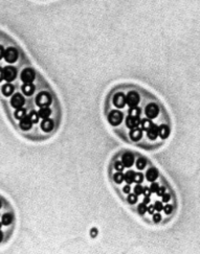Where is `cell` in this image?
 Returning <instances> with one entry per match:
<instances>
[{"label":"cell","instance_id":"681fc988","mask_svg":"<svg viewBox=\"0 0 200 254\" xmlns=\"http://www.w3.org/2000/svg\"><path fill=\"white\" fill-rule=\"evenodd\" d=\"M0 207H1V203H0Z\"/></svg>","mask_w":200,"mask_h":254},{"label":"cell","instance_id":"7bdbcfd3","mask_svg":"<svg viewBox=\"0 0 200 254\" xmlns=\"http://www.w3.org/2000/svg\"><path fill=\"white\" fill-rule=\"evenodd\" d=\"M124 192H126V194L130 192V186H129V185H126V186L124 187Z\"/></svg>","mask_w":200,"mask_h":254},{"label":"cell","instance_id":"9c48e42d","mask_svg":"<svg viewBox=\"0 0 200 254\" xmlns=\"http://www.w3.org/2000/svg\"><path fill=\"white\" fill-rule=\"evenodd\" d=\"M10 105H12V107L16 108V109L22 108V106L24 105V97L20 93H16L12 97V99H10Z\"/></svg>","mask_w":200,"mask_h":254},{"label":"cell","instance_id":"4dcf8cb0","mask_svg":"<svg viewBox=\"0 0 200 254\" xmlns=\"http://www.w3.org/2000/svg\"><path fill=\"white\" fill-rule=\"evenodd\" d=\"M143 192H144V188H143V186H141L139 184L136 185L135 187H134V194H136V195H141L143 194Z\"/></svg>","mask_w":200,"mask_h":254},{"label":"cell","instance_id":"cb8c5ba5","mask_svg":"<svg viewBox=\"0 0 200 254\" xmlns=\"http://www.w3.org/2000/svg\"><path fill=\"white\" fill-rule=\"evenodd\" d=\"M139 125H141V130H143V131H147V130H148L150 127H151V125H152V123L151 121H150L149 119H147V118H145V119H143V120H141V123H139Z\"/></svg>","mask_w":200,"mask_h":254},{"label":"cell","instance_id":"e0dca14e","mask_svg":"<svg viewBox=\"0 0 200 254\" xmlns=\"http://www.w3.org/2000/svg\"><path fill=\"white\" fill-rule=\"evenodd\" d=\"M146 176H147V179H148L149 181H155V180L158 178V171H157L156 168L151 167L148 171H147Z\"/></svg>","mask_w":200,"mask_h":254},{"label":"cell","instance_id":"836d02e7","mask_svg":"<svg viewBox=\"0 0 200 254\" xmlns=\"http://www.w3.org/2000/svg\"><path fill=\"white\" fill-rule=\"evenodd\" d=\"M159 188V184L158 183H152L151 184V187H150V190H151L152 192H156L157 190Z\"/></svg>","mask_w":200,"mask_h":254},{"label":"cell","instance_id":"60d3db41","mask_svg":"<svg viewBox=\"0 0 200 254\" xmlns=\"http://www.w3.org/2000/svg\"><path fill=\"white\" fill-rule=\"evenodd\" d=\"M143 194H144L145 196H146V197H149V196L151 195V190H150L149 188H147V187H146V188H144Z\"/></svg>","mask_w":200,"mask_h":254},{"label":"cell","instance_id":"f546056e","mask_svg":"<svg viewBox=\"0 0 200 254\" xmlns=\"http://www.w3.org/2000/svg\"><path fill=\"white\" fill-rule=\"evenodd\" d=\"M143 180H144V176H143V174H141V173H137V174H135V176H134V182L135 183H141L143 182Z\"/></svg>","mask_w":200,"mask_h":254},{"label":"cell","instance_id":"484cf974","mask_svg":"<svg viewBox=\"0 0 200 254\" xmlns=\"http://www.w3.org/2000/svg\"><path fill=\"white\" fill-rule=\"evenodd\" d=\"M141 113V109L138 107H131L129 109V115H133V116H139Z\"/></svg>","mask_w":200,"mask_h":254},{"label":"cell","instance_id":"30bf717a","mask_svg":"<svg viewBox=\"0 0 200 254\" xmlns=\"http://www.w3.org/2000/svg\"><path fill=\"white\" fill-rule=\"evenodd\" d=\"M141 123V118L139 116H133V115H129L126 119V126L130 129H134L137 128Z\"/></svg>","mask_w":200,"mask_h":254},{"label":"cell","instance_id":"52a82bcc","mask_svg":"<svg viewBox=\"0 0 200 254\" xmlns=\"http://www.w3.org/2000/svg\"><path fill=\"white\" fill-rule=\"evenodd\" d=\"M16 75H17V71L12 66H7L3 69V79L7 83L14 81L16 79Z\"/></svg>","mask_w":200,"mask_h":254},{"label":"cell","instance_id":"ab89813d","mask_svg":"<svg viewBox=\"0 0 200 254\" xmlns=\"http://www.w3.org/2000/svg\"><path fill=\"white\" fill-rule=\"evenodd\" d=\"M4 51H5V49L3 48V46H2V45H0V60H1L2 58L4 57Z\"/></svg>","mask_w":200,"mask_h":254},{"label":"cell","instance_id":"b9f144b4","mask_svg":"<svg viewBox=\"0 0 200 254\" xmlns=\"http://www.w3.org/2000/svg\"><path fill=\"white\" fill-rule=\"evenodd\" d=\"M154 210H155V208H154V206H149L148 207V211H149V213L150 214H152V213H154Z\"/></svg>","mask_w":200,"mask_h":254},{"label":"cell","instance_id":"3957f363","mask_svg":"<svg viewBox=\"0 0 200 254\" xmlns=\"http://www.w3.org/2000/svg\"><path fill=\"white\" fill-rule=\"evenodd\" d=\"M139 103V95L137 92L135 91H130L126 95V104L129 107H136Z\"/></svg>","mask_w":200,"mask_h":254},{"label":"cell","instance_id":"4316f807","mask_svg":"<svg viewBox=\"0 0 200 254\" xmlns=\"http://www.w3.org/2000/svg\"><path fill=\"white\" fill-rule=\"evenodd\" d=\"M28 117L31 118V120L33 121V123H38V120H39V114H38V112H36V111H31V112L30 113V115H28Z\"/></svg>","mask_w":200,"mask_h":254},{"label":"cell","instance_id":"83f0119b","mask_svg":"<svg viewBox=\"0 0 200 254\" xmlns=\"http://www.w3.org/2000/svg\"><path fill=\"white\" fill-rule=\"evenodd\" d=\"M113 180H114L115 183L120 184L124 181V175L122 173H116L113 176Z\"/></svg>","mask_w":200,"mask_h":254},{"label":"cell","instance_id":"ba28073f","mask_svg":"<svg viewBox=\"0 0 200 254\" xmlns=\"http://www.w3.org/2000/svg\"><path fill=\"white\" fill-rule=\"evenodd\" d=\"M113 105L116 108H124L126 105V95L123 92H117L113 96Z\"/></svg>","mask_w":200,"mask_h":254},{"label":"cell","instance_id":"ac0fdd59","mask_svg":"<svg viewBox=\"0 0 200 254\" xmlns=\"http://www.w3.org/2000/svg\"><path fill=\"white\" fill-rule=\"evenodd\" d=\"M169 134H170V129H169V127L165 126V125H162V126L159 127L158 135H159L160 138L165 139L168 136H169Z\"/></svg>","mask_w":200,"mask_h":254},{"label":"cell","instance_id":"7402d4cb","mask_svg":"<svg viewBox=\"0 0 200 254\" xmlns=\"http://www.w3.org/2000/svg\"><path fill=\"white\" fill-rule=\"evenodd\" d=\"M14 115H15L16 119H22L23 117L26 116V110L23 109V108H19V109H17L15 111Z\"/></svg>","mask_w":200,"mask_h":254},{"label":"cell","instance_id":"f1b7e54d","mask_svg":"<svg viewBox=\"0 0 200 254\" xmlns=\"http://www.w3.org/2000/svg\"><path fill=\"white\" fill-rule=\"evenodd\" d=\"M127 201L130 204H135L136 202H137V195L136 194H129L128 198H127Z\"/></svg>","mask_w":200,"mask_h":254},{"label":"cell","instance_id":"7dc6e473","mask_svg":"<svg viewBox=\"0 0 200 254\" xmlns=\"http://www.w3.org/2000/svg\"><path fill=\"white\" fill-rule=\"evenodd\" d=\"M2 240V233H1V231H0V242Z\"/></svg>","mask_w":200,"mask_h":254},{"label":"cell","instance_id":"ffe728a7","mask_svg":"<svg viewBox=\"0 0 200 254\" xmlns=\"http://www.w3.org/2000/svg\"><path fill=\"white\" fill-rule=\"evenodd\" d=\"M51 111L48 107H42L41 109L39 110L38 114H39V117L40 118L45 119V118H48V116L51 115Z\"/></svg>","mask_w":200,"mask_h":254},{"label":"cell","instance_id":"f6af8a7d","mask_svg":"<svg viewBox=\"0 0 200 254\" xmlns=\"http://www.w3.org/2000/svg\"><path fill=\"white\" fill-rule=\"evenodd\" d=\"M149 202H150V198H149V197H146V198H145V200H144V203H145V204H148Z\"/></svg>","mask_w":200,"mask_h":254},{"label":"cell","instance_id":"c3c4849f","mask_svg":"<svg viewBox=\"0 0 200 254\" xmlns=\"http://www.w3.org/2000/svg\"><path fill=\"white\" fill-rule=\"evenodd\" d=\"M1 226H2V222H1V223H0V228H1Z\"/></svg>","mask_w":200,"mask_h":254},{"label":"cell","instance_id":"603a6c76","mask_svg":"<svg viewBox=\"0 0 200 254\" xmlns=\"http://www.w3.org/2000/svg\"><path fill=\"white\" fill-rule=\"evenodd\" d=\"M1 221H2V224L3 225H10L13 221V216L10 213H5L2 216Z\"/></svg>","mask_w":200,"mask_h":254},{"label":"cell","instance_id":"8992f818","mask_svg":"<svg viewBox=\"0 0 200 254\" xmlns=\"http://www.w3.org/2000/svg\"><path fill=\"white\" fill-rule=\"evenodd\" d=\"M21 80L24 84L31 83L35 80V71L31 69V68H26L21 72Z\"/></svg>","mask_w":200,"mask_h":254},{"label":"cell","instance_id":"7c38bea8","mask_svg":"<svg viewBox=\"0 0 200 254\" xmlns=\"http://www.w3.org/2000/svg\"><path fill=\"white\" fill-rule=\"evenodd\" d=\"M158 130H159V127H157L156 125H154V123H152L151 127L147 130V134H148V137L150 139L154 140L157 138V136H158Z\"/></svg>","mask_w":200,"mask_h":254},{"label":"cell","instance_id":"277c9868","mask_svg":"<svg viewBox=\"0 0 200 254\" xmlns=\"http://www.w3.org/2000/svg\"><path fill=\"white\" fill-rule=\"evenodd\" d=\"M4 59L9 63H15L18 59V51L14 47H9L4 51Z\"/></svg>","mask_w":200,"mask_h":254},{"label":"cell","instance_id":"1f68e13d","mask_svg":"<svg viewBox=\"0 0 200 254\" xmlns=\"http://www.w3.org/2000/svg\"><path fill=\"white\" fill-rule=\"evenodd\" d=\"M114 167H115V169H116V171H122L125 166H124L123 162H120V161H116V162L114 163Z\"/></svg>","mask_w":200,"mask_h":254},{"label":"cell","instance_id":"e575fe53","mask_svg":"<svg viewBox=\"0 0 200 254\" xmlns=\"http://www.w3.org/2000/svg\"><path fill=\"white\" fill-rule=\"evenodd\" d=\"M154 208H155V210H157V211L162 210V209H164V207H162V203H161V202H158V201H157V202L154 204Z\"/></svg>","mask_w":200,"mask_h":254},{"label":"cell","instance_id":"bcb514c9","mask_svg":"<svg viewBox=\"0 0 200 254\" xmlns=\"http://www.w3.org/2000/svg\"><path fill=\"white\" fill-rule=\"evenodd\" d=\"M96 229H93V230H91V236H96Z\"/></svg>","mask_w":200,"mask_h":254},{"label":"cell","instance_id":"4fadbf2b","mask_svg":"<svg viewBox=\"0 0 200 254\" xmlns=\"http://www.w3.org/2000/svg\"><path fill=\"white\" fill-rule=\"evenodd\" d=\"M20 128L23 130V131H27L31 128L33 126V121L31 120V118L28 117V115H26L25 117H23L22 119H20Z\"/></svg>","mask_w":200,"mask_h":254},{"label":"cell","instance_id":"44dd1931","mask_svg":"<svg viewBox=\"0 0 200 254\" xmlns=\"http://www.w3.org/2000/svg\"><path fill=\"white\" fill-rule=\"evenodd\" d=\"M134 176H135V173L132 171H129L126 173V175H124V180H125L128 184H130L132 183V182H134Z\"/></svg>","mask_w":200,"mask_h":254},{"label":"cell","instance_id":"5b68a950","mask_svg":"<svg viewBox=\"0 0 200 254\" xmlns=\"http://www.w3.org/2000/svg\"><path fill=\"white\" fill-rule=\"evenodd\" d=\"M159 112V108L156 104H149L146 107V110H145V114L150 119H153V118L156 117L158 115Z\"/></svg>","mask_w":200,"mask_h":254},{"label":"cell","instance_id":"d6a6232c","mask_svg":"<svg viewBox=\"0 0 200 254\" xmlns=\"http://www.w3.org/2000/svg\"><path fill=\"white\" fill-rule=\"evenodd\" d=\"M147 209H148V208L146 207V204H145V203H141V204L138 206V211L141 214H144L147 211Z\"/></svg>","mask_w":200,"mask_h":254},{"label":"cell","instance_id":"8d00e7d4","mask_svg":"<svg viewBox=\"0 0 200 254\" xmlns=\"http://www.w3.org/2000/svg\"><path fill=\"white\" fill-rule=\"evenodd\" d=\"M165 192V187H159L158 190L156 192V194L158 195V196H160V197H162Z\"/></svg>","mask_w":200,"mask_h":254},{"label":"cell","instance_id":"d6986e66","mask_svg":"<svg viewBox=\"0 0 200 254\" xmlns=\"http://www.w3.org/2000/svg\"><path fill=\"white\" fill-rule=\"evenodd\" d=\"M1 91L5 96H10V95H12L13 92H14V86H13L12 84H5L2 86Z\"/></svg>","mask_w":200,"mask_h":254},{"label":"cell","instance_id":"6da1fadb","mask_svg":"<svg viewBox=\"0 0 200 254\" xmlns=\"http://www.w3.org/2000/svg\"><path fill=\"white\" fill-rule=\"evenodd\" d=\"M36 104L39 106L40 108L42 107H48L49 105L51 104V96L49 93L47 92H40L38 95L36 96Z\"/></svg>","mask_w":200,"mask_h":254},{"label":"cell","instance_id":"d4e9b609","mask_svg":"<svg viewBox=\"0 0 200 254\" xmlns=\"http://www.w3.org/2000/svg\"><path fill=\"white\" fill-rule=\"evenodd\" d=\"M146 164H147V161L145 158H139V159H137V161H136V167L138 169H144L146 167Z\"/></svg>","mask_w":200,"mask_h":254},{"label":"cell","instance_id":"d590c367","mask_svg":"<svg viewBox=\"0 0 200 254\" xmlns=\"http://www.w3.org/2000/svg\"><path fill=\"white\" fill-rule=\"evenodd\" d=\"M164 210H165V212L167 213V214L172 213V211H173V206H172V205H167L165 207H164Z\"/></svg>","mask_w":200,"mask_h":254},{"label":"cell","instance_id":"9a60e30c","mask_svg":"<svg viewBox=\"0 0 200 254\" xmlns=\"http://www.w3.org/2000/svg\"><path fill=\"white\" fill-rule=\"evenodd\" d=\"M54 121L51 119H48V118H45L43 121L41 123V129L43 130L44 132H51L54 129Z\"/></svg>","mask_w":200,"mask_h":254},{"label":"cell","instance_id":"5bb4252c","mask_svg":"<svg viewBox=\"0 0 200 254\" xmlns=\"http://www.w3.org/2000/svg\"><path fill=\"white\" fill-rule=\"evenodd\" d=\"M143 136V130L138 128H134L130 131V138L133 141H138Z\"/></svg>","mask_w":200,"mask_h":254},{"label":"cell","instance_id":"8fae6325","mask_svg":"<svg viewBox=\"0 0 200 254\" xmlns=\"http://www.w3.org/2000/svg\"><path fill=\"white\" fill-rule=\"evenodd\" d=\"M122 162L125 167H131L134 163V156L129 152L125 153L122 156Z\"/></svg>","mask_w":200,"mask_h":254},{"label":"cell","instance_id":"7a4b0ae2","mask_svg":"<svg viewBox=\"0 0 200 254\" xmlns=\"http://www.w3.org/2000/svg\"><path fill=\"white\" fill-rule=\"evenodd\" d=\"M123 117L124 115L120 111L113 110L109 113V115H108V120H109V123H111L112 126H118L122 123Z\"/></svg>","mask_w":200,"mask_h":254},{"label":"cell","instance_id":"f35d334b","mask_svg":"<svg viewBox=\"0 0 200 254\" xmlns=\"http://www.w3.org/2000/svg\"><path fill=\"white\" fill-rule=\"evenodd\" d=\"M170 195L169 194H167V192H165L164 194V196H162V201H164V202H165V203H168L170 201Z\"/></svg>","mask_w":200,"mask_h":254},{"label":"cell","instance_id":"ee69618b","mask_svg":"<svg viewBox=\"0 0 200 254\" xmlns=\"http://www.w3.org/2000/svg\"><path fill=\"white\" fill-rule=\"evenodd\" d=\"M3 80V69H1L0 68V82Z\"/></svg>","mask_w":200,"mask_h":254},{"label":"cell","instance_id":"74e56055","mask_svg":"<svg viewBox=\"0 0 200 254\" xmlns=\"http://www.w3.org/2000/svg\"><path fill=\"white\" fill-rule=\"evenodd\" d=\"M160 220H161V216H160L159 213H156V214H154L153 216V221L155 222V223H158Z\"/></svg>","mask_w":200,"mask_h":254},{"label":"cell","instance_id":"2e32d148","mask_svg":"<svg viewBox=\"0 0 200 254\" xmlns=\"http://www.w3.org/2000/svg\"><path fill=\"white\" fill-rule=\"evenodd\" d=\"M21 89H22V92L26 95V96H31V95L34 93V91H35V86H34L31 83H27V84L23 85Z\"/></svg>","mask_w":200,"mask_h":254}]
</instances>
